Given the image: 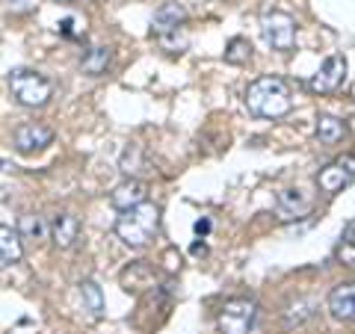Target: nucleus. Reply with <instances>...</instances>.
<instances>
[{
    "label": "nucleus",
    "mask_w": 355,
    "mask_h": 334,
    "mask_svg": "<svg viewBox=\"0 0 355 334\" xmlns=\"http://www.w3.org/2000/svg\"><path fill=\"white\" fill-rule=\"evenodd\" d=\"M160 228V207L154 202H142L139 207L125 210L116 219V237L130 249H142Z\"/></svg>",
    "instance_id": "obj_2"
},
{
    "label": "nucleus",
    "mask_w": 355,
    "mask_h": 334,
    "mask_svg": "<svg viewBox=\"0 0 355 334\" xmlns=\"http://www.w3.org/2000/svg\"><path fill=\"white\" fill-rule=\"evenodd\" d=\"M225 60L231 62V65H243V62H249L252 60V44H249V39H231L228 42V48H225Z\"/></svg>",
    "instance_id": "obj_20"
},
{
    "label": "nucleus",
    "mask_w": 355,
    "mask_h": 334,
    "mask_svg": "<svg viewBox=\"0 0 355 334\" xmlns=\"http://www.w3.org/2000/svg\"><path fill=\"white\" fill-rule=\"evenodd\" d=\"M329 314L340 322L355 319V281H343L329 293Z\"/></svg>",
    "instance_id": "obj_12"
},
{
    "label": "nucleus",
    "mask_w": 355,
    "mask_h": 334,
    "mask_svg": "<svg viewBox=\"0 0 355 334\" xmlns=\"http://www.w3.org/2000/svg\"><path fill=\"white\" fill-rule=\"evenodd\" d=\"M6 83L21 107H44L53 98V83L33 69H12Z\"/></svg>",
    "instance_id": "obj_3"
},
{
    "label": "nucleus",
    "mask_w": 355,
    "mask_h": 334,
    "mask_svg": "<svg viewBox=\"0 0 355 334\" xmlns=\"http://www.w3.org/2000/svg\"><path fill=\"white\" fill-rule=\"evenodd\" d=\"M21 254H24V249H21V234H18V228L3 225V228H0V263L12 266V263L21 261Z\"/></svg>",
    "instance_id": "obj_15"
},
{
    "label": "nucleus",
    "mask_w": 355,
    "mask_h": 334,
    "mask_svg": "<svg viewBox=\"0 0 355 334\" xmlns=\"http://www.w3.org/2000/svg\"><path fill=\"white\" fill-rule=\"evenodd\" d=\"M53 3H74V0H53Z\"/></svg>",
    "instance_id": "obj_26"
},
{
    "label": "nucleus",
    "mask_w": 355,
    "mask_h": 334,
    "mask_svg": "<svg viewBox=\"0 0 355 334\" xmlns=\"http://www.w3.org/2000/svg\"><path fill=\"white\" fill-rule=\"evenodd\" d=\"M160 44L166 51H172V53H181L187 48V36H178V33H169V36H160Z\"/></svg>",
    "instance_id": "obj_22"
},
{
    "label": "nucleus",
    "mask_w": 355,
    "mask_h": 334,
    "mask_svg": "<svg viewBox=\"0 0 355 334\" xmlns=\"http://www.w3.org/2000/svg\"><path fill=\"white\" fill-rule=\"evenodd\" d=\"M51 240L57 249H71L77 240H80V219L69 210H62V213L53 216L51 222Z\"/></svg>",
    "instance_id": "obj_11"
},
{
    "label": "nucleus",
    "mask_w": 355,
    "mask_h": 334,
    "mask_svg": "<svg viewBox=\"0 0 355 334\" xmlns=\"http://www.w3.org/2000/svg\"><path fill=\"white\" fill-rule=\"evenodd\" d=\"M261 36L272 51H293L296 44V21L293 15L282 12V9H266L261 15Z\"/></svg>",
    "instance_id": "obj_4"
},
{
    "label": "nucleus",
    "mask_w": 355,
    "mask_h": 334,
    "mask_svg": "<svg viewBox=\"0 0 355 334\" xmlns=\"http://www.w3.org/2000/svg\"><path fill=\"white\" fill-rule=\"evenodd\" d=\"M60 33H62V36H69V39H74L77 33H80V30H77V18H62Z\"/></svg>",
    "instance_id": "obj_24"
},
{
    "label": "nucleus",
    "mask_w": 355,
    "mask_h": 334,
    "mask_svg": "<svg viewBox=\"0 0 355 334\" xmlns=\"http://www.w3.org/2000/svg\"><path fill=\"white\" fill-rule=\"evenodd\" d=\"M338 258L343 263H355V219L349 222L347 228H343V243L338 249Z\"/></svg>",
    "instance_id": "obj_21"
},
{
    "label": "nucleus",
    "mask_w": 355,
    "mask_h": 334,
    "mask_svg": "<svg viewBox=\"0 0 355 334\" xmlns=\"http://www.w3.org/2000/svg\"><path fill=\"white\" fill-rule=\"evenodd\" d=\"M254 319H258V302L246 296L228 299L219 308V331L222 334H249Z\"/></svg>",
    "instance_id": "obj_5"
},
{
    "label": "nucleus",
    "mask_w": 355,
    "mask_h": 334,
    "mask_svg": "<svg viewBox=\"0 0 355 334\" xmlns=\"http://www.w3.org/2000/svg\"><path fill=\"white\" fill-rule=\"evenodd\" d=\"M18 234H21V240L39 243V240H44L51 234V225L39 213H24V216H21V222H18Z\"/></svg>",
    "instance_id": "obj_17"
},
{
    "label": "nucleus",
    "mask_w": 355,
    "mask_h": 334,
    "mask_svg": "<svg viewBox=\"0 0 355 334\" xmlns=\"http://www.w3.org/2000/svg\"><path fill=\"white\" fill-rule=\"evenodd\" d=\"M142 202H146V184L137 181V177H128L125 184H119L113 189V195H110V204H113L116 210H130V207H139Z\"/></svg>",
    "instance_id": "obj_13"
},
{
    "label": "nucleus",
    "mask_w": 355,
    "mask_h": 334,
    "mask_svg": "<svg viewBox=\"0 0 355 334\" xmlns=\"http://www.w3.org/2000/svg\"><path fill=\"white\" fill-rule=\"evenodd\" d=\"M246 107L249 113L261 118H282L293 109V95L282 77L263 74L258 80H252L246 89Z\"/></svg>",
    "instance_id": "obj_1"
},
{
    "label": "nucleus",
    "mask_w": 355,
    "mask_h": 334,
    "mask_svg": "<svg viewBox=\"0 0 355 334\" xmlns=\"http://www.w3.org/2000/svg\"><path fill=\"white\" fill-rule=\"evenodd\" d=\"M113 62V48L110 44H95V48H89L83 53V60H80V69L83 74L89 77H101L107 71V65Z\"/></svg>",
    "instance_id": "obj_14"
},
{
    "label": "nucleus",
    "mask_w": 355,
    "mask_h": 334,
    "mask_svg": "<svg viewBox=\"0 0 355 334\" xmlns=\"http://www.w3.org/2000/svg\"><path fill=\"white\" fill-rule=\"evenodd\" d=\"M343 80H347V60H343L340 53H331L317 69V74L308 80V89L317 95H331V92H338Z\"/></svg>",
    "instance_id": "obj_7"
},
{
    "label": "nucleus",
    "mask_w": 355,
    "mask_h": 334,
    "mask_svg": "<svg viewBox=\"0 0 355 334\" xmlns=\"http://www.w3.org/2000/svg\"><path fill=\"white\" fill-rule=\"evenodd\" d=\"M77 287H80V299H83V308L89 310V317L98 319L104 314V293H101V287H98L95 281H80Z\"/></svg>",
    "instance_id": "obj_19"
},
{
    "label": "nucleus",
    "mask_w": 355,
    "mask_h": 334,
    "mask_svg": "<svg viewBox=\"0 0 355 334\" xmlns=\"http://www.w3.org/2000/svg\"><path fill=\"white\" fill-rule=\"evenodd\" d=\"M352 181H355V154H343V157L331 160L317 175V186H320V193H326V195H338L340 189L349 186Z\"/></svg>",
    "instance_id": "obj_6"
},
{
    "label": "nucleus",
    "mask_w": 355,
    "mask_h": 334,
    "mask_svg": "<svg viewBox=\"0 0 355 334\" xmlns=\"http://www.w3.org/2000/svg\"><path fill=\"white\" fill-rule=\"evenodd\" d=\"M311 207H314V202H311L302 189H296V186H287V189H282V193L275 195V213H279L282 222L302 219V216L311 213Z\"/></svg>",
    "instance_id": "obj_8"
},
{
    "label": "nucleus",
    "mask_w": 355,
    "mask_h": 334,
    "mask_svg": "<svg viewBox=\"0 0 355 334\" xmlns=\"http://www.w3.org/2000/svg\"><path fill=\"white\" fill-rule=\"evenodd\" d=\"M6 334H39V326H36V322H33L30 317H24V319H18Z\"/></svg>",
    "instance_id": "obj_23"
},
{
    "label": "nucleus",
    "mask_w": 355,
    "mask_h": 334,
    "mask_svg": "<svg viewBox=\"0 0 355 334\" xmlns=\"http://www.w3.org/2000/svg\"><path fill=\"white\" fill-rule=\"evenodd\" d=\"M184 21H187L184 3H178V0H166V3H160L157 9H154V15H151V33L157 39L160 36H169V33L181 30Z\"/></svg>",
    "instance_id": "obj_9"
},
{
    "label": "nucleus",
    "mask_w": 355,
    "mask_h": 334,
    "mask_svg": "<svg viewBox=\"0 0 355 334\" xmlns=\"http://www.w3.org/2000/svg\"><path fill=\"white\" fill-rule=\"evenodd\" d=\"M207 231H210V222H207V219H198V222H196V234H198V237H205Z\"/></svg>",
    "instance_id": "obj_25"
},
{
    "label": "nucleus",
    "mask_w": 355,
    "mask_h": 334,
    "mask_svg": "<svg viewBox=\"0 0 355 334\" xmlns=\"http://www.w3.org/2000/svg\"><path fill=\"white\" fill-rule=\"evenodd\" d=\"M15 148L24 151V154H33V151H42L48 148L53 142V130L48 125H39V121H27V125H18L15 128Z\"/></svg>",
    "instance_id": "obj_10"
},
{
    "label": "nucleus",
    "mask_w": 355,
    "mask_h": 334,
    "mask_svg": "<svg viewBox=\"0 0 355 334\" xmlns=\"http://www.w3.org/2000/svg\"><path fill=\"white\" fill-rule=\"evenodd\" d=\"M347 137V121H340L335 116H320L317 118V139L326 142V146H338V142Z\"/></svg>",
    "instance_id": "obj_16"
},
{
    "label": "nucleus",
    "mask_w": 355,
    "mask_h": 334,
    "mask_svg": "<svg viewBox=\"0 0 355 334\" xmlns=\"http://www.w3.org/2000/svg\"><path fill=\"white\" fill-rule=\"evenodd\" d=\"M121 172H125L128 177H137L139 172H146L148 169V157H146V151H142L139 146H128L125 151H121Z\"/></svg>",
    "instance_id": "obj_18"
}]
</instances>
